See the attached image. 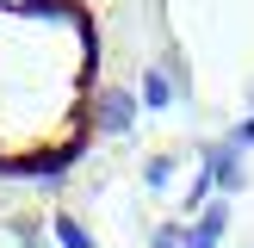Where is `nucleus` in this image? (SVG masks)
Listing matches in <instances>:
<instances>
[{"label":"nucleus","mask_w":254,"mask_h":248,"mask_svg":"<svg viewBox=\"0 0 254 248\" xmlns=\"http://www.w3.org/2000/svg\"><path fill=\"white\" fill-rule=\"evenodd\" d=\"M87 0H0V168L56 174L93 136Z\"/></svg>","instance_id":"obj_1"},{"label":"nucleus","mask_w":254,"mask_h":248,"mask_svg":"<svg viewBox=\"0 0 254 248\" xmlns=\"http://www.w3.org/2000/svg\"><path fill=\"white\" fill-rule=\"evenodd\" d=\"M205 174H211V186H217L223 198H230V192H242V186H248L242 149H230V143H211V149H205Z\"/></svg>","instance_id":"obj_2"},{"label":"nucleus","mask_w":254,"mask_h":248,"mask_svg":"<svg viewBox=\"0 0 254 248\" xmlns=\"http://www.w3.org/2000/svg\"><path fill=\"white\" fill-rule=\"evenodd\" d=\"M130 124H136V99L124 93V87H112V93H99V99H93V130L124 136Z\"/></svg>","instance_id":"obj_3"},{"label":"nucleus","mask_w":254,"mask_h":248,"mask_svg":"<svg viewBox=\"0 0 254 248\" xmlns=\"http://www.w3.org/2000/svg\"><path fill=\"white\" fill-rule=\"evenodd\" d=\"M223 230H230V198H211L205 217L186 230V248H217V242H223Z\"/></svg>","instance_id":"obj_4"},{"label":"nucleus","mask_w":254,"mask_h":248,"mask_svg":"<svg viewBox=\"0 0 254 248\" xmlns=\"http://www.w3.org/2000/svg\"><path fill=\"white\" fill-rule=\"evenodd\" d=\"M143 106H155V112H161V106H174L168 74H161V68H149V74H143Z\"/></svg>","instance_id":"obj_5"},{"label":"nucleus","mask_w":254,"mask_h":248,"mask_svg":"<svg viewBox=\"0 0 254 248\" xmlns=\"http://www.w3.org/2000/svg\"><path fill=\"white\" fill-rule=\"evenodd\" d=\"M223 143H230V149H242V155H248V143H254V112H248L242 124H230V136H223Z\"/></svg>","instance_id":"obj_6"},{"label":"nucleus","mask_w":254,"mask_h":248,"mask_svg":"<svg viewBox=\"0 0 254 248\" xmlns=\"http://www.w3.org/2000/svg\"><path fill=\"white\" fill-rule=\"evenodd\" d=\"M155 248H186V230H155Z\"/></svg>","instance_id":"obj_7"},{"label":"nucleus","mask_w":254,"mask_h":248,"mask_svg":"<svg viewBox=\"0 0 254 248\" xmlns=\"http://www.w3.org/2000/svg\"><path fill=\"white\" fill-rule=\"evenodd\" d=\"M248 106H254V81H248Z\"/></svg>","instance_id":"obj_8"}]
</instances>
